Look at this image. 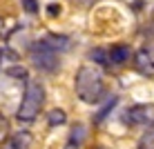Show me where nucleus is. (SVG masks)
<instances>
[{
    "label": "nucleus",
    "mask_w": 154,
    "mask_h": 149,
    "mask_svg": "<svg viewBox=\"0 0 154 149\" xmlns=\"http://www.w3.org/2000/svg\"><path fill=\"white\" fill-rule=\"evenodd\" d=\"M27 13H38V0H20Z\"/></svg>",
    "instance_id": "9b49d317"
},
{
    "label": "nucleus",
    "mask_w": 154,
    "mask_h": 149,
    "mask_svg": "<svg viewBox=\"0 0 154 149\" xmlns=\"http://www.w3.org/2000/svg\"><path fill=\"white\" fill-rule=\"evenodd\" d=\"M107 56H109V62H112V65H125V62L130 60V47L127 45H116L107 51Z\"/></svg>",
    "instance_id": "423d86ee"
},
{
    "label": "nucleus",
    "mask_w": 154,
    "mask_h": 149,
    "mask_svg": "<svg viewBox=\"0 0 154 149\" xmlns=\"http://www.w3.org/2000/svg\"><path fill=\"white\" fill-rule=\"evenodd\" d=\"M83 138H85V127L83 125H76V127H74V129H72V136H69V145L74 147V145H81V142H83Z\"/></svg>",
    "instance_id": "9d476101"
},
{
    "label": "nucleus",
    "mask_w": 154,
    "mask_h": 149,
    "mask_svg": "<svg viewBox=\"0 0 154 149\" xmlns=\"http://www.w3.org/2000/svg\"><path fill=\"white\" fill-rule=\"evenodd\" d=\"M5 34V18H0V36Z\"/></svg>",
    "instance_id": "4468645a"
},
{
    "label": "nucleus",
    "mask_w": 154,
    "mask_h": 149,
    "mask_svg": "<svg viewBox=\"0 0 154 149\" xmlns=\"http://www.w3.org/2000/svg\"><path fill=\"white\" fill-rule=\"evenodd\" d=\"M42 105H45V87H42L38 80H29L27 89H25V96H23V100H20L16 118L20 122H34L38 118Z\"/></svg>",
    "instance_id": "f03ea898"
},
{
    "label": "nucleus",
    "mask_w": 154,
    "mask_h": 149,
    "mask_svg": "<svg viewBox=\"0 0 154 149\" xmlns=\"http://www.w3.org/2000/svg\"><path fill=\"white\" fill-rule=\"evenodd\" d=\"M139 149H154V120L147 125V129H145V134L141 136V140H139Z\"/></svg>",
    "instance_id": "6e6552de"
},
{
    "label": "nucleus",
    "mask_w": 154,
    "mask_h": 149,
    "mask_svg": "<svg viewBox=\"0 0 154 149\" xmlns=\"http://www.w3.org/2000/svg\"><path fill=\"white\" fill-rule=\"evenodd\" d=\"M134 67L141 76H154V42H147L136 51Z\"/></svg>",
    "instance_id": "20e7f679"
},
{
    "label": "nucleus",
    "mask_w": 154,
    "mask_h": 149,
    "mask_svg": "<svg viewBox=\"0 0 154 149\" xmlns=\"http://www.w3.org/2000/svg\"><path fill=\"white\" fill-rule=\"evenodd\" d=\"M5 54H7V49H0V58H5Z\"/></svg>",
    "instance_id": "2eb2a0df"
},
{
    "label": "nucleus",
    "mask_w": 154,
    "mask_h": 149,
    "mask_svg": "<svg viewBox=\"0 0 154 149\" xmlns=\"http://www.w3.org/2000/svg\"><path fill=\"white\" fill-rule=\"evenodd\" d=\"M74 89H76V96L87 105H94L103 98L105 94V80L100 69L92 67V65H83L76 71V80H74Z\"/></svg>",
    "instance_id": "f257e3e1"
},
{
    "label": "nucleus",
    "mask_w": 154,
    "mask_h": 149,
    "mask_svg": "<svg viewBox=\"0 0 154 149\" xmlns=\"http://www.w3.org/2000/svg\"><path fill=\"white\" fill-rule=\"evenodd\" d=\"M98 149H100V147H98Z\"/></svg>",
    "instance_id": "dca6fc26"
},
{
    "label": "nucleus",
    "mask_w": 154,
    "mask_h": 149,
    "mask_svg": "<svg viewBox=\"0 0 154 149\" xmlns=\"http://www.w3.org/2000/svg\"><path fill=\"white\" fill-rule=\"evenodd\" d=\"M47 120H49V125H51V127H58V125H65L67 116H65V111H63V109H54V111H49Z\"/></svg>",
    "instance_id": "1a4fd4ad"
},
{
    "label": "nucleus",
    "mask_w": 154,
    "mask_h": 149,
    "mask_svg": "<svg viewBox=\"0 0 154 149\" xmlns=\"http://www.w3.org/2000/svg\"><path fill=\"white\" fill-rule=\"evenodd\" d=\"M7 73L9 76H14V78H27V69H23V67H11V69H7Z\"/></svg>",
    "instance_id": "f8f14e48"
},
{
    "label": "nucleus",
    "mask_w": 154,
    "mask_h": 149,
    "mask_svg": "<svg viewBox=\"0 0 154 149\" xmlns=\"http://www.w3.org/2000/svg\"><path fill=\"white\" fill-rule=\"evenodd\" d=\"M74 2H76L78 7H92V4L96 2V0H74Z\"/></svg>",
    "instance_id": "ddd939ff"
},
{
    "label": "nucleus",
    "mask_w": 154,
    "mask_h": 149,
    "mask_svg": "<svg viewBox=\"0 0 154 149\" xmlns=\"http://www.w3.org/2000/svg\"><path fill=\"white\" fill-rule=\"evenodd\" d=\"M31 62H34V67H38L40 71H56L58 67V51L54 49V47H49L45 40H38L31 45Z\"/></svg>",
    "instance_id": "7ed1b4c3"
},
{
    "label": "nucleus",
    "mask_w": 154,
    "mask_h": 149,
    "mask_svg": "<svg viewBox=\"0 0 154 149\" xmlns=\"http://www.w3.org/2000/svg\"><path fill=\"white\" fill-rule=\"evenodd\" d=\"M150 107L147 105H136V107H130L127 109V114H125V122L127 125H132V127H136V125H145L147 118H150Z\"/></svg>",
    "instance_id": "39448f33"
},
{
    "label": "nucleus",
    "mask_w": 154,
    "mask_h": 149,
    "mask_svg": "<svg viewBox=\"0 0 154 149\" xmlns=\"http://www.w3.org/2000/svg\"><path fill=\"white\" fill-rule=\"evenodd\" d=\"M34 142V136L29 131H16L9 140V149H29Z\"/></svg>",
    "instance_id": "0eeeda50"
}]
</instances>
